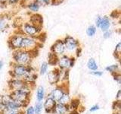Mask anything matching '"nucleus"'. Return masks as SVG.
Here are the masks:
<instances>
[{
	"mask_svg": "<svg viewBox=\"0 0 121 114\" xmlns=\"http://www.w3.org/2000/svg\"><path fill=\"white\" fill-rule=\"evenodd\" d=\"M70 100H71V96L70 94V90H67L64 92V94L62 95V97H60V99L57 103H58V104H64V105H68Z\"/></svg>",
	"mask_w": 121,
	"mask_h": 114,
	"instance_id": "23",
	"label": "nucleus"
},
{
	"mask_svg": "<svg viewBox=\"0 0 121 114\" xmlns=\"http://www.w3.org/2000/svg\"><path fill=\"white\" fill-rule=\"evenodd\" d=\"M81 100L79 97H73L71 98L70 103L68 104V107L70 109V111L73 110H78L80 107Z\"/></svg>",
	"mask_w": 121,
	"mask_h": 114,
	"instance_id": "21",
	"label": "nucleus"
},
{
	"mask_svg": "<svg viewBox=\"0 0 121 114\" xmlns=\"http://www.w3.org/2000/svg\"><path fill=\"white\" fill-rule=\"evenodd\" d=\"M112 25V20L108 15H101V21L98 29H100L102 32L111 29V27Z\"/></svg>",
	"mask_w": 121,
	"mask_h": 114,
	"instance_id": "15",
	"label": "nucleus"
},
{
	"mask_svg": "<svg viewBox=\"0 0 121 114\" xmlns=\"http://www.w3.org/2000/svg\"><path fill=\"white\" fill-rule=\"evenodd\" d=\"M3 66H4V63H3V62H2V60H0V70H1Z\"/></svg>",
	"mask_w": 121,
	"mask_h": 114,
	"instance_id": "43",
	"label": "nucleus"
},
{
	"mask_svg": "<svg viewBox=\"0 0 121 114\" xmlns=\"http://www.w3.org/2000/svg\"><path fill=\"white\" fill-rule=\"evenodd\" d=\"M24 114H35V112H34V108L33 106H28L25 108V111H24Z\"/></svg>",
	"mask_w": 121,
	"mask_h": 114,
	"instance_id": "36",
	"label": "nucleus"
},
{
	"mask_svg": "<svg viewBox=\"0 0 121 114\" xmlns=\"http://www.w3.org/2000/svg\"><path fill=\"white\" fill-rule=\"evenodd\" d=\"M45 97H46V92L45 88L43 85L37 87L36 91V99L37 102H43Z\"/></svg>",
	"mask_w": 121,
	"mask_h": 114,
	"instance_id": "19",
	"label": "nucleus"
},
{
	"mask_svg": "<svg viewBox=\"0 0 121 114\" xmlns=\"http://www.w3.org/2000/svg\"><path fill=\"white\" fill-rule=\"evenodd\" d=\"M26 85H27V83H26L23 79L10 78L9 81H8L7 87L9 92H11V91L21 90L23 87H24Z\"/></svg>",
	"mask_w": 121,
	"mask_h": 114,
	"instance_id": "12",
	"label": "nucleus"
},
{
	"mask_svg": "<svg viewBox=\"0 0 121 114\" xmlns=\"http://www.w3.org/2000/svg\"><path fill=\"white\" fill-rule=\"evenodd\" d=\"M33 71H36V69L35 68H33L32 66V65L24 66V65H19V64L11 62L9 75L10 76V78H11L23 79L26 74Z\"/></svg>",
	"mask_w": 121,
	"mask_h": 114,
	"instance_id": "4",
	"label": "nucleus"
},
{
	"mask_svg": "<svg viewBox=\"0 0 121 114\" xmlns=\"http://www.w3.org/2000/svg\"><path fill=\"white\" fill-rule=\"evenodd\" d=\"M24 6L31 13H37L41 8V5L36 0H33L31 2H27L26 4H25Z\"/></svg>",
	"mask_w": 121,
	"mask_h": 114,
	"instance_id": "18",
	"label": "nucleus"
},
{
	"mask_svg": "<svg viewBox=\"0 0 121 114\" xmlns=\"http://www.w3.org/2000/svg\"><path fill=\"white\" fill-rule=\"evenodd\" d=\"M23 37H24V34L19 32L18 30H15L7 40V45L9 48L12 51L20 49Z\"/></svg>",
	"mask_w": 121,
	"mask_h": 114,
	"instance_id": "8",
	"label": "nucleus"
},
{
	"mask_svg": "<svg viewBox=\"0 0 121 114\" xmlns=\"http://www.w3.org/2000/svg\"><path fill=\"white\" fill-rule=\"evenodd\" d=\"M112 114H121V112H113Z\"/></svg>",
	"mask_w": 121,
	"mask_h": 114,
	"instance_id": "44",
	"label": "nucleus"
},
{
	"mask_svg": "<svg viewBox=\"0 0 121 114\" xmlns=\"http://www.w3.org/2000/svg\"><path fill=\"white\" fill-rule=\"evenodd\" d=\"M67 90H69L68 83H60L53 87L50 90V92L48 94V95L56 102H58L60 99V97H62V95L64 94V92Z\"/></svg>",
	"mask_w": 121,
	"mask_h": 114,
	"instance_id": "9",
	"label": "nucleus"
},
{
	"mask_svg": "<svg viewBox=\"0 0 121 114\" xmlns=\"http://www.w3.org/2000/svg\"><path fill=\"white\" fill-rule=\"evenodd\" d=\"M39 2L41 6H47V5H51V3L52 0H36Z\"/></svg>",
	"mask_w": 121,
	"mask_h": 114,
	"instance_id": "34",
	"label": "nucleus"
},
{
	"mask_svg": "<svg viewBox=\"0 0 121 114\" xmlns=\"http://www.w3.org/2000/svg\"><path fill=\"white\" fill-rule=\"evenodd\" d=\"M7 0H0V7L2 8H5L7 7Z\"/></svg>",
	"mask_w": 121,
	"mask_h": 114,
	"instance_id": "41",
	"label": "nucleus"
},
{
	"mask_svg": "<svg viewBox=\"0 0 121 114\" xmlns=\"http://www.w3.org/2000/svg\"><path fill=\"white\" fill-rule=\"evenodd\" d=\"M50 52L58 57L66 54V49L63 39H58L55 41L50 47Z\"/></svg>",
	"mask_w": 121,
	"mask_h": 114,
	"instance_id": "11",
	"label": "nucleus"
},
{
	"mask_svg": "<svg viewBox=\"0 0 121 114\" xmlns=\"http://www.w3.org/2000/svg\"><path fill=\"white\" fill-rule=\"evenodd\" d=\"M97 33V28L94 24H90L86 28V35L89 37H93Z\"/></svg>",
	"mask_w": 121,
	"mask_h": 114,
	"instance_id": "27",
	"label": "nucleus"
},
{
	"mask_svg": "<svg viewBox=\"0 0 121 114\" xmlns=\"http://www.w3.org/2000/svg\"><path fill=\"white\" fill-rule=\"evenodd\" d=\"M21 0H7V5L12 7L21 5Z\"/></svg>",
	"mask_w": 121,
	"mask_h": 114,
	"instance_id": "31",
	"label": "nucleus"
},
{
	"mask_svg": "<svg viewBox=\"0 0 121 114\" xmlns=\"http://www.w3.org/2000/svg\"><path fill=\"white\" fill-rule=\"evenodd\" d=\"M17 30H18L19 32H21L25 36L35 38L39 37L42 33H43V28L31 24L28 21H23L22 23H21Z\"/></svg>",
	"mask_w": 121,
	"mask_h": 114,
	"instance_id": "5",
	"label": "nucleus"
},
{
	"mask_svg": "<svg viewBox=\"0 0 121 114\" xmlns=\"http://www.w3.org/2000/svg\"><path fill=\"white\" fill-rule=\"evenodd\" d=\"M10 28V17L7 14H0V32H5Z\"/></svg>",
	"mask_w": 121,
	"mask_h": 114,
	"instance_id": "16",
	"label": "nucleus"
},
{
	"mask_svg": "<svg viewBox=\"0 0 121 114\" xmlns=\"http://www.w3.org/2000/svg\"><path fill=\"white\" fill-rule=\"evenodd\" d=\"M113 112H121V100H114L112 104Z\"/></svg>",
	"mask_w": 121,
	"mask_h": 114,
	"instance_id": "30",
	"label": "nucleus"
},
{
	"mask_svg": "<svg viewBox=\"0 0 121 114\" xmlns=\"http://www.w3.org/2000/svg\"><path fill=\"white\" fill-rule=\"evenodd\" d=\"M70 112L68 105H64L57 103L52 114H67Z\"/></svg>",
	"mask_w": 121,
	"mask_h": 114,
	"instance_id": "20",
	"label": "nucleus"
},
{
	"mask_svg": "<svg viewBox=\"0 0 121 114\" xmlns=\"http://www.w3.org/2000/svg\"><path fill=\"white\" fill-rule=\"evenodd\" d=\"M40 42L41 41L39 39H37V38L24 35V37H23V40L21 42V49L29 51L37 50V49L41 45Z\"/></svg>",
	"mask_w": 121,
	"mask_h": 114,
	"instance_id": "7",
	"label": "nucleus"
},
{
	"mask_svg": "<svg viewBox=\"0 0 121 114\" xmlns=\"http://www.w3.org/2000/svg\"><path fill=\"white\" fill-rule=\"evenodd\" d=\"M113 33V30L111 29H109V30H105V31L103 32V35H102V37H103V38L105 40L109 39V38H111L112 37Z\"/></svg>",
	"mask_w": 121,
	"mask_h": 114,
	"instance_id": "32",
	"label": "nucleus"
},
{
	"mask_svg": "<svg viewBox=\"0 0 121 114\" xmlns=\"http://www.w3.org/2000/svg\"><path fill=\"white\" fill-rule=\"evenodd\" d=\"M48 68H49V65L48 64L47 62H43L40 65V67H39V75L43 76L47 75L48 71Z\"/></svg>",
	"mask_w": 121,
	"mask_h": 114,
	"instance_id": "28",
	"label": "nucleus"
},
{
	"mask_svg": "<svg viewBox=\"0 0 121 114\" xmlns=\"http://www.w3.org/2000/svg\"><path fill=\"white\" fill-rule=\"evenodd\" d=\"M31 1H33V0H21V5H25V4H26L29 2H31Z\"/></svg>",
	"mask_w": 121,
	"mask_h": 114,
	"instance_id": "42",
	"label": "nucleus"
},
{
	"mask_svg": "<svg viewBox=\"0 0 121 114\" xmlns=\"http://www.w3.org/2000/svg\"><path fill=\"white\" fill-rule=\"evenodd\" d=\"M64 0H52L51 5H58L60 3H62Z\"/></svg>",
	"mask_w": 121,
	"mask_h": 114,
	"instance_id": "39",
	"label": "nucleus"
},
{
	"mask_svg": "<svg viewBox=\"0 0 121 114\" xmlns=\"http://www.w3.org/2000/svg\"><path fill=\"white\" fill-rule=\"evenodd\" d=\"M63 75V71L60 70L59 68L55 67L51 71H48L47 73V80L51 85H57L61 83Z\"/></svg>",
	"mask_w": 121,
	"mask_h": 114,
	"instance_id": "10",
	"label": "nucleus"
},
{
	"mask_svg": "<svg viewBox=\"0 0 121 114\" xmlns=\"http://www.w3.org/2000/svg\"><path fill=\"white\" fill-rule=\"evenodd\" d=\"M86 66H87V68H88V69L90 71L98 70V65L94 58H89L88 59V61H87Z\"/></svg>",
	"mask_w": 121,
	"mask_h": 114,
	"instance_id": "24",
	"label": "nucleus"
},
{
	"mask_svg": "<svg viewBox=\"0 0 121 114\" xmlns=\"http://www.w3.org/2000/svg\"><path fill=\"white\" fill-rule=\"evenodd\" d=\"M90 74L92 75L94 77H97V78H101L102 75H103V71H100V70H96V71H90Z\"/></svg>",
	"mask_w": 121,
	"mask_h": 114,
	"instance_id": "35",
	"label": "nucleus"
},
{
	"mask_svg": "<svg viewBox=\"0 0 121 114\" xmlns=\"http://www.w3.org/2000/svg\"><path fill=\"white\" fill-rule=\"evenodd\" d=\"M115 100H121V90H118L116 94V97H115Z\"/></svg>",
	"mask_w": 121,
	"mask_h": 114,
	"instance_id": "40",
	"label": "nucleus"
},
{
	"mask_svg": "<svg viewBox=\"0 0 121 114\" xmlns=\"http://www.w3.org/2000/svg\"><path fill=\"white\" fill-rule=\"evenodd\" d=\"M62 39L65 46L66 54L73 56L76 58L81 55L82 48L79 40L71 35H66Z\"/></svg>",
	"mask_w": 121,
	"mask_h": 114,
	"instance_id": "3",
	"label": "nucleus"
},
{
	"mask_svg": "<svg viewBox=\"0 0 121 114\" xmlns=\"http://www.w3.org/2000/svg\"><path fill=\"white\" fill-rule=\"evenodd\" d=\"M37 78H38V75L36 73V71H33L31 72H29L28 74H26L25 75V77L23 78V80H24L26 83L29 84L30 85L35 87V85L37 81Z\"/></svg>",
	"mask_w": 121,
	"mask_h": 114,
	"instance_id": "17",
	"label": "nucleus"
},
{
	"mask_svg": "<svg viewBox=\"0 0 121 114\" xmlns=\"http://www.w3.org/2000/svg\"><path fill=\"white\" fill-rule=\"evenodd\" d=\"M58 56H57L55 55L54 53H52L51 52H48V64L49 66H56L57 62H58Z\"/></svg>",
	"mask_w": 121,
	"mask_h": 114,
	"instance_id": "25",
	"label": "nucleus"
},
{
	"mask_svg": "<svg viewBox=\"0 0 121 114\" xmlns=\"http://www.w3.org/2000/svg\"><path fill=\"white\" fill-rule=\"evenodd\" d=\"M105 71H108V73H110L111 75L117 73V72H120V64H118V63H114V64L109 65V66L105 67Z\"/></svg>",
	"mask_w": 121,
	"mask_h": 114,
	"instance_id": "22",
	"label": "nucleus"
},
{
	"mask_svg": "<svg viewBox=\"0 0 121 114\" xmlns=\"http://www.w3.org/2000/svg\"><path fill=\"white\" fill-rule=\"evenodd\" d=\"M100 108H101L100 106L98 104H94L89 108V112L90 113H95V112L98 111V110L100 109Z\"/></svg>",
	"mask_w": 121,
	"mask_h": 114,
	"instance_id": "37",
	"label": "nucleus"
},
{
	"mask_svg": "<svg viewBox=\"0 0 121 114\" xmlns=\"http://www.w3.org/2000/svg\"><path fill=\"white\" fill-rule=\"evenodd\" d=\"M28 21L39 28H43V17L39 13H30L28 18Z\"/></svg>",
	"mask_w": 121,
	"mask_h": 114,
	"instance_id": "14",
	"label": "nucleus"
},
{
	"mask_svg": "<svg viewBox=\"0 0 121 114\" xmlns=\"http://www.w3.org/2000/svg\"><path fill=\"white\" fill-rule=\"evenodd\" d=\"M120 56H121V42L119 41L115 46V48L113 49V56L117 60L120 59Z\"/></svg>",
	"mask_w": 121,
	"mask_h": 114,
	"instance_id": "26",
	"label": "nucleus"
},
{
	"mask_svg": "<svg viewBox=\"0 0 121 114\" xmlns=\"http://www.w3.org/2000/svg\"><path fill=\"white\" fill-rule=\"evenodd\" d=\"M34 88V87L30 85L27 84L24 87H23L21 90H14L9 92L11 97L14 100L17 102L21 105L22 109H24L26 106H29L30 99H31L32 90Z\"/></svg>",
	"mask_w": 121,
	"mask_h": 114,
	"instance_id": "1",
	"label": "nucleus"
},
{
	"mask_svg": "<svg viewBox=\"0 0 121 114\" xmlns=\"http://www.w3.org/2000/svg\"><path fill=\"white\" fill-rule=\"evenodd\" d=\"M33 108H34L35 114H42L44 111L43 102H36L35 105L33 106Z\"/></svg>",
	"mask_w": 121,
	"mask_h": 114,
	"instance_id": "29",
	"label": "nucleus"
},
{
	"mask_svg": "<svg viewBox=\"0 0 121 114\" xmlns=\"http://www.w3.org/2000/svg\"><path fill=\"white\" fill-rule=\"evenodd\" d=\"M56 104H57V102L55 100H53L51 97H49L48 95H47L43 102V109L45 113L47 114H52Z\"/></svg>",
	"mask_w": 121,
	"mask_h": 114,
	"instance_id": "13",
	"label": "nucleus"
},
{
	"mask_svg": "<svg viewBox=\"0 0 121 114\" xmlns=\"http://www.w3.org/2000/svg\"><path fill=\"white\" fill-rule=\"evenodd\" d=\"M37 50L29 51L24 49H16L12 51L11 54V62L16 63L24 66H29L31 65L33 59L36 57V53Z\"/></svg>",
	"mask_w": 121,
	"mask_h": 114,
	"instance_id": "2",
	"label": "nucleus"
},
{
	"mask_svg": "<svg viewBox=\"0 0 121 114\" xmlns=\"http://www.w3.org/2000/svg\"><path fill=\"white\" fill-rule=\"evenodd\" d=\"M76 59L77 58L75 56L67 54H64L61 56H59L56 67L63 71H70V68H72L75 66Z\"/></svg>",
	"mask_w": 121,
	"mask_h": 114,
	"instance_id": "6",
	"label": "nucleus"
},
{
	"mask_svg": "<svg viewBox=\"0 0 121 114\" xmlns=\"http://www.w3.org/2000/svg\"><path fill=\"white\" fill-rule=\"evenodd\" d=\"M101 15L98 14L96 16L95 19V26L96 27L97 29L98 28V27H99V24H100V21H101Z\"/></svg>",
	"mask_w": 121,
	"mask_h": 114,
	"instance_id": "38",
	"label": "nucleus"
},
{
	"mask_svg": "<svg viewBox=\"0 0 121 114\" xmlns=\"http://www.w3.org/2000/svg\"><path fill=\"white\" fill-rule=\"evenodd\" d=\"M112 77H113V79L115 81V82H117V84H118L119 85H120V84H121V74H120V72H117V73L113 75Z\"/></svg>",
	"mask_w": 121,
	"mask_h": 114,
	"instance_id": "33",
	"label": "nucleus"
}]
</instances>
